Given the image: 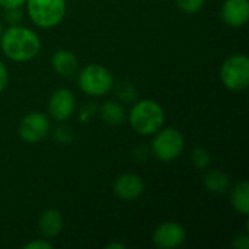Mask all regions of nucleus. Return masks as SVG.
<instances>
[{
  "mask_svg": "<svg viewBox=\"0 0 249 249\" xmlns=\"http://www.w3.org/2000/svg\"><path fill=\"white\" fill-rule=\"evenodd\" d=\"M222 83L229 90H244L249 85V58L244 54L231 55L220 69Z\"/></svg>",
  "mask_w": 249,
  "mask_h": 249,
  "instance_id": "nucleus-6",
  "label": "nucleus"
},
{
  "mask_svg": "<svg viewBox=\"0 0 249 249\" xmlns=\"http://www.w3.org/2000/svg\"><path fill=\"white\" fill-rule=\"evenodd\" d=\"M191 160L196 165V168H198V169H207L210 166L212 158H210V155H209L207 150H204L201 147H197L191 153Z\"/></svg>",
  "mask_w": 249,
  "mask_h": 249,
  "instance_id": "nucleus-17",
  "label": "nucleus"
},
{
  "mask_svg": "<svg viewBox=\"0 0 249 249\" xmlns=\"http://www.w3.org/2000/svg\"><path fill=\"white\" fill-rule=\"evenodd\" d=\"M101 115H102V120L109 125H120L124 123V118H125L124 108L115 101L105 102L101 108Z\"/></svg>",
  "mask_w": 249,
  "mask_h": 249,
  "instance_id": "nucleus-16",
  "label": "nucleus"
},
{
  "mask_svg": "<svg viewBox=\"0 0 249 249\" xmlns=\"http://www.w3.org/2000/svg\"><path fill=\"white\" fill-rule=\"evenodd\" d=\"M26 0H0V6L4 9H13V7H20L25 4Z\"/></svg>",
  "mask_w": 249,
  "mask_h": 249,
  "instance_id": "nucleus-23",
  "label": "nucleus"
},
{
  "mask_svg": "<svg viewBox=\"0 0 249 249\" xmlns=\"http://www.w3.org/2000/svg\"><path fill=\"white\" fill-rule=\"evenodd\" d=\"M18 131L23 142L38 143L50 133V118L41 112H31L22 118Z\"/></svg>",
  "mask_w": 249,
  "mask_h": 249,
  "instance_id": "nucleus-7",
  "label": "nucleus"
},
{
  "mask_svg": "<svg viewBox=\"0 0 249 249\" xmlns=\"http://www.w3.org/2000/svg\"><path fill=\"white\" fill-rule=\"evenodd\" d=\"M233 247L238 249H248L249 248L248 235H241V236H236V239L233 241Z\"/></svg>",
  "mask_w": 249,
  "mask_h": 249,
  "instance_id": "nucleus-22",
  "label": "nucleus"
},
{
  "mask_svg": "<svg viewBox=\"0 0 249 249\" xmlns=\"http://www.w3.org/2000/svg\"><path fill=\"white\" fill-rule=\"evenodd\" d=\"M1 32H3V26H1V22H0V35H1Z\"/></svg>",
  "mask_w": 249,
  "mask_h": 249,
  "instance_id": "nucleus-25",
  "label": "nucleus"
},
{
  "mask_svg": "<svg viewBox=\"0 0 249 249\" xmlns=\"http://www.w3.org/2000/svg\"><path fill=\"white\" fill-rule=\"evenodd\" d=\"M31 20L44 29L57 26L66 15V0H26Z\"/></svg>",
  "mask_w": 249,
  "mask_h": 249,
  "instance_id": "nucleus-3",
  "label": "nucleus"
},
{
  "mask_svg": "<svg viewBox=\"0 0 249 249\" xmlns=\"http://www.w3.org/2000/svg\"><path fill=\"white\" fill-rule=\"evenodd\" d=\"M7 86V69L0 60V93L6 89Z\"/></svg>",
  "mask_w": 249,
  "mask_h": 249,
  "instance_id": "nucleus-21",
  "label": "nucleus"
},
{
  "mask_svg": "<svg viewBox=\"0 0 249 249\" xmlns=\"http://www.w3.org/2000/svg\"><path fill=\"white\" fill-rule=\"evenodd\" d=\"M185 239L187 232L177 222H163L153 232V244L160 249L178 248Z\"/></svg>",
  "mask_w": 249,
  "mask_h": 249,
  "instance_id": "nucleus-8",
  "label": "nucleus"
},
{
  "mask_svg": "<svg viewBox=\"0 0 249 249\" xmlns=\"http://www.w3.org/2000/svg\"><path fill=\"white\" fill-rule=\"evenodd\" d=\"M144 191L143 179L136 174H124L120 175L114 182V193L118 198L131 201L139 198Z\"/></svg>",
  "mask_w": 249,
  "mask_h": 249,
  "instance_id": "nucleus-11",
  "label": "nucleus"
},
{
  "mask_svg": "<svg viewBox=\"0 0 249 249\" xmlns=\"http://www.w3.org/2000/svg\"><path fill=\"white\" fill-rule=\"evenodd\" d=\"M128 121L134 131L142 136H150L163 125L165 112L158 102L152 99H142L130 109Z\"/></svg>",
  "mask_w": 249,
  "mask_h": 249,
  "instance_id": "nucleus-2",
  "label": "nucleus"
},
{
  "mask_svg": "<svg viewBox=\"0 0 249 249\" xmlns=\"http://www.w3.org/2000/svg\"><path fill=\"white\" fill-rule=\"evenodd\" d=\"M39 231L45 238H55L63 231V216L57 209H48L39 216Z\"/></svg>",
  "mask_w": 249,
  "mask_h": 249,
  "instance_id": "nucleus-12",
  "label": "nucleus"
},
{
  "mask_svg": "<svg viewBox=\"0 0 249 249\" xmlns=\"http://www.w3.org/2000/svg\"><path fill=\"white\" fill-rule=\"evenodd\" d=\"M152 142V153L160 162H172L181 156L185 147L184 136L177 128H163L158 130Z\"/></svg>",
  "mask_w": 249,
  "mask_h": 249,
  "instance_id": "nucleus-4",
  "label": "nucleus"
},
{
  "mask_svg": "<svg viewBox=\"0 0 249 249\" xmlns=\"http://www.w3.org/2000/svg\"><path fill=\"white\" fill-rule=\"evenodd\" d=\"M6 19L9 22H12L13 25L16 22H19L22 19V13L19 10V7H13V9H6Z\"/></svg>",
  "mask_w": 249,
  "mask_h": 249,
  "instance_id": "nucleus-19",
  "label": "nucleus"
},
{
  "mask_svg": "<svg viewBox=\"0 0 249 249\" xmlns=\"http://www.w3.org/2000/svg\"><path fill=\"white\" fill-rule=\"evenodd\" d=\"M222 20L232 28H242L249 19V0H226L220 9Z\"/></svg>",
  "mask_w": 249,
  "mask_h": 249,
  "instance_id": "nucleus-10",
  "label": "nucleus"
},
{
  "mask_svg": "<svg viewBox=\"0 0 249 249\" xmlns=\"http://www.w3.org/2000/svg\"><path fill=\"white\" fill-rule=\"evenodd\" d=\"M80 89L90 96H104L114 88L112 73L99 64H89L79 74Z\"/></svg>",
  "mask_w": 249,
  "mask_h": 249,
  "instance_id": "nucleus-5",
  "label": "nucleus"
},
{
  "mask_svg": "<svg viewBox=\"0 0 249 249\" xmlns=\"http://www.w3.org/2000/svg\"><path fill=\"white\" fill-rule=\"evenodd\" d=\"M51 64L58 74H61L64 77H70L77 70V57L71 51L58 50L53 54Z\"/></svg>",
  "mask_w": 249,
  "mask_h": 249,
  "instance_id": "nucleus-13",
  "label": "nucleus"
},
{
  "mask_svg": "<svg viewBox=\"0 0 249 249\" xmlns=\"http://www.w3.org/2000/svg\"><path fill=\"white\" fill-rule=\"evenodd\" d=\"M105 248L107 249H124L125 248V245L124 244H108V245H105Z\"/></svg>",
  "mask_w": 249,
  "mask_h": 249,
  "instance_id": "nucleus-24",
  "label": "nucleus"
},
{
  "mask_svg": "<svg viewBox=\"0 0 249 249\" xmlns=\"http://www.w3.org/2000/svg\"><path fill=\"white\" fill-rule=\"evenodd\" d=\"M0 47L7 58L22 63L36 57L41 50V41L34 31L19 25H12L1 32Z\"/></svg>",
  "mask_w": 249,
  "mask_h": 249,
  "instance_id": "nucleus-1",
  "label": "nucleus"
},
{
  "mask_svg": "<svg viewBox=\"0 0 249 249\" xmlns=\"http://www.w3.org/2000/svg\"><path fill=\"white\" fill-rule=\"evenodd\" d=\"M204 185L210 193L223 194L229 188V177L217 169H212L204 175Z\"/></svg>",
  "mask_w": 249,
  "mask_h": 249,
  "instance_id": "nucleus-15",
  "label": "nucleus"
},
{
  "mask_svg": "<svg viewBox=\"0 0 249 249\" xmlns=\"http://www.w3.org/2000/svg\"><path fill=\"white\" fill-rule=\"evenodd\" d=\"M53 245L47 241H32L26 245H23V249H51Z\"/></svg>",
  "mask_w": 249,
  "mask_h": 249,
  "instance_id": "nucleus-20",
  "label": "nucleus"
},
{
  "mask_svg": "<svg viewBox=\"0 0 249 249\" xmlns=\"http://www.w3.org/2000/svg\"><path fill=\"white\" fill-rule=\"evenodd\" d=\"M175 1H177V6L182 12L190 13V15L200 12L203 9L204 3H206V0H175Z\"/></svg>",
  "mask_w": 249,
  "mask_h": 249,
  "instance_id": "nucleus-18",
  "label": "nucleus"
},
{
  "mask_svg": "<svg viewBox=\"0 0 249 249\" xmlns=\"http://www.w3.org/2000/svg\"><path fill=\"white\" fill-rule=\"evenodd\" d=\"M74 107H76L74 93L70 89H58L50 98L48 112H50L51 118L61 123V121L69 120L73 115Z\"/></svg>",
  "mask_w": 249,
  "mask_h": 249,
  "instance_id": "nucleus-9",
  "label": "nucleus"
},
{
  "mask_svg": "<svg viewBox=\"0 0 249 249\" xmlns=\"http://www.w3.org/2000/svg\"><path fill=\"white\" fill-rule=\"evenodd\" d=\"M231 203L233 209L244 214L248 216L249 213V184L247 181H241L239 184L235 185V188L231 193Z\"/></svg>",
  "mask_w": 249,
  "mask_h": 249,
  "instance_id": "nucleus-14",
  "label": "nucleus"
}]
</instances>
